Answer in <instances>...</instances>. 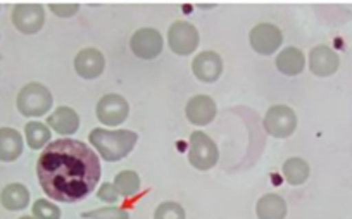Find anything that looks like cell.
I'll return each instance as SVG.
<instances>
[{"label":"cell","instance_id":"1","mask_svg":"<svg viewBox=\"0 0 352 219\" xmlns=\"http://www.w3.org/2000/svg\"><path fill=\"white\" fill-rule=\"evenodd\" d=\"M40 187L57 202H78L92 194L100 180V161L87 143L74 138L52 141L36 163Z\"/></svg>","mask_w":352,"mask_h":219},{"label":"cell","instance_id":"2","mask_svg":"<svg viewBox=\"0 0 352 219\" xmlns=\"http://www.w3.org/2000/svg\"><path fill=\"white\" fill-rule=\"evenodd\" d=\"M138 140V135L130 130H104V128H96L90 133V141L94 149L100 154L109 163L123 159L133 150L135 143Z\"/></svg>","mask_w":352,"mask_h":219},{"label":"cell","instance_id":"3","mask_svg":"<svg viewBox=\"0 0 352 219\" xmlns=\"http://www.w3.org/2000/svg\"><path fill=\"white\" fill-rule=\"evenodd\" d=\"M52 93L40 83H28L18 93L16 106L26 117H40L52 109Z\"/></svg>","mask_w":352,"mask_h":219},{"label":"cell","instance_id":"4","mask_svg":"<svg viewBox=\"0 0 352 219\" xmlns=\"http://www.w3.org/2000/svg\"><path fill=\"white\" fill-rule=\"evenodd\" d=\"M219 152L211 137L204 131H194L190 135V150H188V163L199 171H208L216 166Z\"/></svg>","mask_w":352,"mask_h":219},{"label":"cell","instance_id":"5","mask_svg":"<svg viewBox=\"0 0 352 219\" xmlns=\"http://www.w3.org/2000/svg\"><path fill=\"white\" fill-rule=\"evenodd\" d=\"M297 116L290 107L273 106L264 116V130L273 138H287L296 131Z\"/></svg>","mask_w":352,"mask_h":219},{"label":"cell","instance_id":"6","mask_svg":"<svg viewBox=\"0 0 352 219\" xmlns=\"http://www.w3.org/2000/svg\"><path fill=\"white\" fill-rule=\"evenodd\" d=\"M168 43L176 56H190L199 47V32L187 21L173 23L168 32Z\"/></svg>","mask_w":352,"mask_h":219},{"label":"cell","instance_id":"7","mask_svg":"<svg viewBox=\"0 0 352 219\" xmlns=\"http://www.w3.org/2000/svg\"><path fill=\"white\" fill-rule=\"evenodd\" d=\"M249 40L252 49L259 56H272L282 45L283 35L278 26L272 25V23H261V25L254 26Z\"/></svg>","mask_w":352,"mask_h":219},{"label":"cell","instance_id":"8","mask_svg":"<svg viewBox=\"0 0 352 219\" xmlns=\"http://www.w3.org/2000/svg\"><path fill=\"white\" fill-rule=\"evenodd\" d=\"M162 35L154 28H140L130 40L131 52L144 60H152L162 52Z\"/></svg>","mask_w":352,"mask_h":219},{"label":"cell","instance_id":"9","mask_svg":"<svg viewBox=\"0 0 352 219\" xmlns=\"http://www.w3.org/2000/svg\"><path fill=\"white\" fill-rule=\"evenodd\" d=\"M12 23L25 35L38 33L45 23V9L40 4H18L12 9Z\"/></svg>","mask_w":352,"mask_h":219},{"label":"cell","instance_id":"10","mask_svg":"<svg viewBox=\"0 0 352 219\" xmlns=\"http://www.w3.org/2000/svg\"><path fill=\"white\" fill-rule=\"evenodd\" d=\"M130 113V106H128L126 99L118 93H107L97 104V117L100 123L107 124V126H118L123 123Z\"/></svg>","mask_w":352,"mask_h":219},{"label":"cell","instance_id":"11","mask_svg":"<svg viewBox=\"0 0 352 219\" xmlns=\"http://www.w3.org/2000/svg\"><path fill=\"white\" fill-rule=\"evenodd\" d=\"M340 66V57L331 47L318 45L309 52V69L313 75L327 78L335 75Z\"/></svg>","mask_w":352,"mask_h":219},{"label":"cell","instance_id":"12","mask_svg":"<svg viewBox=\"0 0 352 219\" xmlns=\"http://www.w3.org/2000/svg\"><path fill=\"white\" fill-rule=\"evenodd\" d=\"M106 59L97 49H83L74 57V69L83 80H96L104 73Z\"/></svg>","mask_w":352,"mask_h":219},{"label":"cell","instance_id":"13","mask_svg":"<svg viewBox=\"0 0 352 219\" xmlns=\"http://www.w3.org/2000/svg\"><path fill=\"white\" fill-rule=\"evenodd\" d=\"M192 71L197 76V80L204 83H214L223 73V60L212 50H204L199 56H195L192 62Z\"/></svg>","mask_w":352,"mask_h":219},{"label":"cell","instance_id":"14","mask_svg":"<svg viewBox=\"0 0 352 219\" xmlns=\"http://www.w3.org/2000/svg\"><path fill=\"white\" fill-rule=\"evenodd\" d=\"M185 113H187V119L190 121L192 124L206 126V124H209L214 119L218 109H216V102L211 97L195 95L187 102Z\"/></svg>","mask_w":352,"mask_h":219},{"label":"cell","instance_id":"15","mask_svg":"<svg viewBox=\"0 0 352 219\" xmlns=\"http://www.w3.org/2000/svg\"><path fill=\"white\" fill-rule=\"evenodd\" d=\"M23 137L14 128H0V161L12 163L23 154Z\"/></svg>","mask_w":352,"mask_h":219},{"label":"cell","instance_id":"16","mask_svg":"<svg viewBox=\"0 0 352 219\" xmlns=\"http://www.w3.org/2000/svg\"><path fill=\"white\" fill-rule=\"evenodd\" d=\"M49 126L59 135H73L80 128V117L71 107H57L47 119Z\"/></svg>","mask_w":352,"mask_h":219},{"label":"cell","instance_id":"17","mask_svg":"<svg viewBox=\"0 0 352 219\" xmlns=\"http://www.w3.org/2000/svg\"><path fill=\"white\" fill-rule=\"evenodd\" d=\"M304 66H306V57H304L302 50L296 49V47H287L276 57V67L280 73L287 76L300 75Z\"/></svg>","mask_w":352,"mask_h":219},{"label":"cell","instance_id":"18","mask_svg":"<svg viewBox=\"0 0 352 219\" xmlns=\"http://www.w3.org/2000/svg\"><path fill=\"white\" fill-rule=\"evenodd\" d=\"M256 214L259 219H285L287 202L276 194H268L259 198L256 205Z\"/></svg>","mask_w":352,"mask_h":219},{"label":"cell","instance_id":"19","mask_svg":"<svg viewBox=\"0 0 352 219\" xmlns=\"http://www.w3.org/2000/svg\"><path fill=\"white\" fill-rule=\"evenodd\" d=\"M0 202L8 211H21V209L28 207L30 204L28 188L21 183L8 185L0 194Z\"/></svg>","mask_w":352,"mask_h":219},{"label":"cell","instance_id":"20","mask_svg":"<svg viewBox=\"0 0 352 219\" xmlns=\"http://www.w3.org/2000/svg\"><path fill=\"white\" fill-rule=\"evenodd\" d=\"M26 141H28L30 149L40 150L43 149L50 141V130L47 124L40 123V121H30L25 126Z\"/></svg>","mask_w":352,"mask_h":219},{"label":"cell","instance_id":"21","mask_svg":"<svg viewBox=\"0 0 352 219\" xmlns=\"http://www.w3.org/2000/svg\"><path fill=\"white\" fill-rule=\"evenodd\" d=\"M283 176L290 185H302L309 178V164L300 157H292L287 159V163L282 168Z\"/></svg>","mask_w":352,"mask_h":219},{"label":"cell","instance_id":"22","mask_svg":"<svg viewBox=\"0 0 352 219\" xmlns=\"http://www.w3.org/2000/svg\"><path fill=\"white\" fill-rule=\"evenodd\" d=\"M114 188L121 197H133L140 190V176L135 171H121L114 178Z\"/></svg>","mask_w":352,"mask_h":219},{"label":"cell","instance_id":"23","mask_svg":"<svg viewBox=\"0 0 352 219\" xmlns=\"http://www.w3.org/2000/svg\"><path fill=\"white\" fill-rule=\"evenodd\" d=\"M33 218L35 219H60V209L45 198H38L33 204Z\"/></svg>","mask_w":352,"mask_h":219},{"label":"cell","instance_id":"24","mask_svg":"<svg viewBox=\"0 0 352 219\" xmlns=\"http://www.w3.org/2000/svg\"><path fill=\"white\" fill-rule=\"evenodd\" d=\"M154 219H185V211L176 202H162L154 212Z\"/></svg>","mask_w":352,"mask_h":219},{"label":"cell","instance_id":"25","mask_svg":"<svg viewBox=\"0 0 352 219\" xmlns=\"http://www.w3.org/2000/svg\"><path fill=\"white\" fill-rule=\"evenodd\" d=\"M83 218L87 219H130L128 212L120 207H100L96 211L85 212Z\"/></svg>","mask_w":352,"mask_h":219},{"label":"cell","instance_id":"26","mask_svg":"<svg viewBox=\"0 0 352 219\" xmlns=\"http://www.w3.org/2000/svg\"><path fill=\"white\" fill-rule=\"evenodd\" d=\"M78 9H80L78 4H50V11L59 18H71L76 14Z\"/></svg>","mask_w":352,"mask_h":219},{"label":"cell","instance_id":"27","mask_svg":"<svg viewBox=\"0 0 352 219\" xmlns=\"http://www.w3.org/2000/svg\"><path fill=\"white\" fill-rule=\"evenodd\" d=\"M99 198L100 200L107 202V204H114V202H118V198H120V194H118V190L114 188V185L111 183H104L102 187L99 188Z\"/></svg>","mask_w":352,"mask_h":219},{"label":"cell","instance_id":"28","mask_svg":"<svg viewBox=\"0 0 352 219\" xmlns=\"http://www.w3.org/2000/svg\"><path fill=\"white\" fill-rule=\"evenodd\" d=\"M19 219H35V218H32V216H23V218H19Z\"/></svg>","mask_w":352,"mask_h":219}]
</instances>
